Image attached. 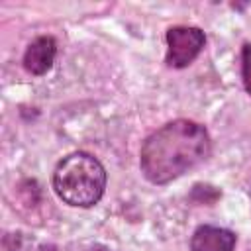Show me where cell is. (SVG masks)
<instances>
[{
  "label": "cell",
  "mask_w": 251,
  "mask_h": 251,
  "mask_svg": "<svg viewBox=\"0 0 251 251\" xmlns=\"http://www.w3.org/2000/svg\"><path fill=\"white\" fill-rule=\"evenodd\" d=\"M212 151L204 126L192 120H173L153 131L141 145L139 167L153 184H167L208 159Z\"/></svg>",
  "instance_id": "1"
},
{
  "label": "cell",
  "mask_w": 251,
  "mask_h": 251,
  "mask_svg": "<svg viewBox=\"0 0 251 251\" xmlns=\"http://www.w3.org/2000/svg\"><path fill=\"white\" fill-rule=\"evenodd\" d=\"M53 188L65 204L90 208L98 204L104 194L106 169L90 153H71L57 165L53 173Z\"/></svg>",
  "instance_id": "2"
},
{
  "label": "cell",
  "mask_w": 251,
  "mask_h": 251,
  "mask_svg": "<svg viewBox=\"0 0 251 251\" xmlns=\"http://www.w3.org/2000/svg\"><path fill=\"white\" fill-rule=\"evenodd\" d=\"M206 43V35L198 27L190 25H175L167 29V65L173 69L188 67L202 51Z\"/></svg>",
  "instance_id": "3"
},
{
  "label": "cell",
  "mask_w": 251,
  "mask_h": 251,
  "mask_svg": "<svg viewBox=\"0 0 251 251\" xmlns=\"http://www.w3.org/2000/svg\"><path fill=\"white\" fill-rule=\"evenodd\" d=\"M55 55H57V43L51 35L35 37L24 53V67L27 73L41 76L53 67Z\"/></svg>",
  "instance_id": "4"
},
{
  "label": "cell",
  "mask_w": 251,
  "mask_h": 251,
  "mask_svg": "<svg viewBox=\"0 0 251 251\" xmlns=\"http://www.w3.org/2000/svg\"><path fill=\"white\" fill-rule=\"evenodd\" d=\"M235 233L218 226H200L190 239V251H233Z\"/></svg>",
  "instance_id": "5"
},
{
  "label": "cell",
  "mask_w": 251,
  "mask_h": 251,
  "mask_svg": "<svg viewBox=\"0 0 251 251\" xmlns=\"http://www.w3.org/2000/svg\"><path fill=\"white\" fill-rule=\"evenodd\" d=\"M241 76L245 90L251 94V43H245L241 47Z\"/></svg>",
  "instance_id": "6"
},
{
  "label": "cell",
  "mask_w": 251,
  "mask_h": 251,
  "mask_svg": "<svg viewBox=\"0 0 251 251\" xmlns=\"http://www.w3.org/2000/svg\"><path fill=\"white\" fill-rule=\"evenodd\" d=\"M39 251H57V247L55 245H41Z\"/></svg>",
  "instance_id": "7"
},
{
  "label": "cell",
  "mask_w": 251,
  "mask_h": 251,
  "mask_svg": "<svg viewBox=\"0 0 251 251\" xmlns=\"http://www.w3.org/2000/svg\"><path fill=\"white\" fill-rule=\"evenodd\" d=\"M88 251H110V249H106V247H102V245H94V247H90Z\"/></svg>",
  "instance_id": "8"
}]
</instances>
